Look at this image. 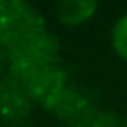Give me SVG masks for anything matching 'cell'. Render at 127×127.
<instances>
[{"instance_id": "cell-1", "label": "cell", "mask_w": 127, "mask_h": 127, "mask_svg": "<svg viewBox=\"0 0 127 127\" xmlns=\"http://www.w3.org/2000/svg\"><path fill=\"white\" fill-rule=\"evenodd\" d=\"M0 51L26 99L66 127H127L68 77L58 38L25 0H0Z\"/></svg>"}, {"instance_id": "cell-2", "label": "cell", "mask_w": 127, "mask_h": 127, "mask_svg": "<svg viewBox=\"0 0 127 127\" xmlns=\"http://www.w3.org/2000/svg\"><path fill=\"white\" fill-rule=\"evenodd\" d=\"M97 5L99 0H59L56 18L63 26H78L96 14Z\"/></svg>"}, {"instance_id": "cell-3", "label": "cell", "mask_w": 127, "mask_h": 127, "mask_svg": "<svg viewBox=\"0 0 127 127\" xmlns=\"http://www.w3.org/2000/svg\"><path fill=\"white\" fill-rule=\"evenodd\" d=\"M111 47L120 59L127 61V14H124L111 28Z\"/></svg>"}]
</instances>
